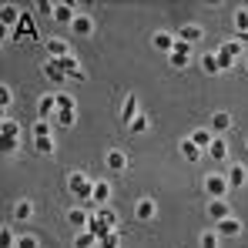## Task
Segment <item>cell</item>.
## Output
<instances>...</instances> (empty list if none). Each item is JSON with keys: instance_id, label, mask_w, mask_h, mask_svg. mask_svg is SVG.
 <instances>
[{"instance_id": "obj_4", "label": "cell", "mask_w": 248, "mask_h": 248, "mask_svg": "<svg viewBox=\"0 0 248 248\" xmlns=\"http://www.w3.org/2000/svg\"><path fill=\"white\" fill-rule=\"evenodd\" d=\"M44 50H47V57H50V61H64L67 54H74V50H71V44L64 41V37H47V41H44Z\"/></svg>"}, {"instance_id": "obj_39", "label": "cell", "mask_w": 248, "mask_h": 248, "mask_svg": "<svg viewBox=\"0 0 248 248\" xmlns=\"http://www.w3.org/2000/svg\"><path fill=\"white\" fill-rule=\"evenodd\" d=\"M97 248H121V232H108V235L97 242Z\"/></svg>"}, {"instance_id": "obj_5", "label": "cell", "mask_w": 248, "mask_h": 248, "mask_svg": "<svg viewBox=\"0 0 248 248\" xmlns=\"http://www.w3.org/2000/svg\"><path fill=\"white\" fill-rule=\"evenodd\" d=\"M228 188H232V185H228L225 174H208L205 178V191L211 198H228Z\"/></svg>"}, {"instance_id": "obj_27", "label": "cell", "mask_w": 248, "mask_h": 248, "mask_svg": "<svg viewBox=\"0 0 248 248\" xmlns=\"http://www.w3.org/2000/svg\"><path fill=\"white\" fill-rule=\"evenodd\" d=\"M31 218H34V202L20 198V202L14 205V221H31Z\"/></svg>"}, {"instance_id": "obj_8", "label": "cell", "mask_w": 248, "mask_h": 248, "mask_svg": "<svg viewBox=\"0 0 248 248\" xmlns=\"http://www.w3.org/2000/svg\"><path fill=\"white\" fill-rule=\"evenodd\" d=\"M208 218L218 225V221H225V218H232V205H228V198H211L208 202Z\"/></svg>"}, {"instance_id": "obj_26", "label": "cell", "mask_w": 248, "mask_h": 248, "mask_svg": "<svg viewBox=\"0 0 248 248\" xmlns=\"http://www.w3.org/2000/svg\"><path fill=\"white\" fill-rule=\"evenodd\" d=\"M44 74H47V81H54V84H61V81H67V74H64V67L57 64V61H44Z\"/></svg>"}, {"instance_id": "obj_47", "label": "cell", "mask_w": 248, "mask_h": 248, "mask_svg": "<svg viewBox=\"0 0 248 248\" xmlns=\"http://www.w3.org/2000/svg\"><path fill=\"white\" fill-rule=\"evenodd\" d=\"M245 144H248V141H245Z\"/></svg>"}, {"instance_id": "obj_32", "label": "cell", "mask_w": 248, "mask_h": 248, "mask_svg": "<svg viewBox=\"0 0 248 248\" xmlns=\"http://www.w3.org/2000/svg\"><path fill=\"white\" fill-rule=\"evenodd\" d=\"M232 24H235V31H238V34H248V7H238V10H235Z\"/></svg>"}, {"instance_id": "obj_36", "label": "cell", "mask_w": 248, "mask_h": 248, "mask_svg": "<svg viewBox=\"0 0 248 248\" xmlns=\"http://www.w3.org/2000/svg\"><path fill=\"white\" fill-rule=\"evenodd\" d=\"M57 64L64 67V74H67V78H74V74L81 71V64H78V57H74V54H67V57H64V61H57Z\"/></svg>"}, {"instance_id": "obj_34", "label": "cell", "mask_w": 248, "mask_h": 248, "mask_svg": "<svg viewBox=\"0 0 248 248\" xmlns=\"http://www.w3.org/2000/svg\"><path fill=\"white\" fill-rule=\"evenodd\" d=\"M198 245L202 248H221V235H218V232H202Z\"/></svg>"}, {"instance_id": "obj_2", "label": "cell", "mask_w": 248, "mask_h": 248, "mask_svg": "<svg viewBox=\"0 0 248 248\" xmlns=\"http://www.w3.org/2000/svg\"><path fill=\"white\" fill-rule=\"evenodd\" d=\"M17 141H20V124L3 118V124H0V148H3V155L17 151Z\"/></svg>"}, {"instance_id": "obj_43", "label": "cell", "mask_w": 248, "mask_h": 248, "mask_svg": "<svg viewBox=\"0 0 248 248\" xmlns=\"http://www.w3.org/2000/svg\"><path fill=\"white\" fill-rule=\"evenodd\" d=\"M34 138H50V121H41V118H37V124H34Z\"/></svg>"}, {"instance_id": "obj_6", "label": "cell", "mask_w": 248, "mask_h": 248, "mask_svg": "<svg viewBox=\"0 0 248 248\" xmlns=\"http://www.w3.org/2000/svg\"><path fill=\"white\" fill-rule=\"evenodd\" d=\"M168 64H171L174 71H185V67L191 64V47H188V44H181V41H178V47H174V50L168 54Z\"/></svg>"}, {"instance_id": "obj_16", "label": "cell", "mask_w": 248, "mask_h": 248, "mask_svg": "<svg viewBox=\"0 0 248 248\" xmlns=\"http://www.w3.org/2000/svg\"><path fill=\"white\" fill-rule=\"evenodd\" d=\"M242 228H245V225H242V221H238V218L232 215V218L218 221V228H215V232H218L221 238H238V235H242Z\"/></svg>"}, {"instance_id": "obj_3", "label": "cell", "mask_w": 248, "mask_h": 248, "mask_svg": "<svg viewBox=\"0 0 248 248\" xmlns=\"http://www.w3.org/2000/svg\"><path fill=\"white\" fill-rule=\"evenodd\" d=\"M238 54H242V44H238V41H225L221 47H218V50H215V57H218V67H221V74L235 67V57H238Z\"/></svg>"}, {"instance_id": "obj_7", "label": "cell", "mask_w": 248, "mask_h": 248, "mask_svg": "<svg viewBox=\"0 0 248 248\" xmlns=\"http://www.w3.org/2000/svg\"><path fill=\"white\" fill-rule=\"evenodd\" d=\"M178 41L188 44V47H195V44L205 41V31H202L198 24H181V27H178Z\"/></svg>"}, {"instance_id": "obj_12", "label": "cell", "mask_w": 248, "mask_h": 248, "mask_svg": "<svg viewBox=\"0 0 248 248\" xmlns=\"http://www.w3.org/2000/svg\"><path fill=\"white\" fill-rule=\"evenodd\" d=\"M20 37H34V41H41V31H37V24H34L27 14H24V17H20V24L14 27V41H20Z\"/></svg>"}, {"instance_id": "obj_10", "label": "cell", "mask_w": 248, "mask_h": 248, "mask_svg": "<svg viewBox=\"0 0 248 248\" xmlns=\"http://www.w3.org/2000/svg\"><path fill=\"white\" fill-rule=\"evenodd\" d=\"M225 178H228V185H232V188H245V185H248V168L238 165V161H232L228 171H225Z\"/></svg>"}, {"instance_id": "obj_20", "label": "cell", "mask_w": 248, "mask_h": 248, "mask_svg": "<svg viewBox=\"0 0 248 248\" xmlns=\"http://www.w3.org/2000/svg\"><path fill=\"white\" fill-rule=\"evenodd\" d=\"M87 232H91V235H94V238L101 242V238H104L108 232H114V228H111V225H108V221H104V218H101L97 211H91V221H87Z\"/></svg>"}, {"instance_id": "obj_14", "label": "cell", "mask_w": 248, "mask_h": 248, "mask_svg": "<svg viewBox=\"0 0 248 248\" xmlns=\"http://www.w3.org/2000/svg\"><path fill=\"white\" fill-rule=\"evenodd\" d=\"M205 155H208V158H211V161H221V165H232V161H228V158H232V155H228V141H225L221 134L215 138V144L208 148Z\"/></svg>"}, {"instance_id": "obj_42", "label": "cell", "mask_w": 248, "mask_h": 248, "mask_svg": "<svg viewBox=\"0 0 248 248\" xmlns=\"http://www.w3.org/2000/svg\"><path fill=\"white\" fill-rule=\"evenodd\" d=\"M14 104V91H10V84H0V108H10Z\"/></svg>"}, {"instance_id": "obj_24", "label": "cell", "mask_w": 248, "mask_h": 248, "mask_svg": "<svg viewBox=\"0 0 248 248\" xmlns=\"http://www.w3.org/2000/svg\"><path fill=\"white\" fill-rule=\"evenodd\" d=\"M87 221H91V211H84V208H67V225H74L78 232H87Z\"/></svg>"}, {"instance_id": "obj_37", "label": "cell", "mask_w": 248, "mask_h": 248, "mask_svg": "<svg viewBox=\"0 0 248 248\" xmlns=\"http://www.w3.org/2000/svg\"><path fill=\"white\" fill-rule=\"evenodd\" d=\"M0 248H17V235L10 232V225L0 228Z\"/></svg>"}, {"instance_id": "obj_19", "label": "cell", "mask_w": 248, "mask_h": 248, "mask_svg": "<svg viewBox=\"0 0 248 248\" xmlns=\"http://www.w3.org/2000/svg\"><path fill=\"white\" fill-rule=\"evenodd\" d=\"M20 17H24V14H20L14 3H3V7H0V24H3V31L17 27V24H20Z\"/></svg>"}, {"instance_id": "obj_31", "label": "cell", "mask_w": 248, "mask_h": 248, "mask_svg": "<svg viewBox=\"0 0 248 248\" xmlns=\"http://www.w3.org/2000/svg\"><path fill=\"white\" fill-rule=\"evenodd\" d=\"M202 71H208V74H221V67H218V57H215V50H205V54H202Z\"/></svg>"}, {"instance_id": "obj_9", "label": "cell", "mask_w": 248, "mask_h": 248, "mask_svg": "<svg viewBox=\"0 0 248 248\" xmlns=\"http://www.w3.org/2000/svg\"><path fill=\"white\" fill-rule=\"evenodd\" d=\"M111 195H114V188H111L108 181H94V195H91V205H94V211H97V208H108Z\"/></svg>"}, {"instance_id": "obj_22", "label": "cell", "mask_w": 248, "mask_h": 248, "mask_svg": "<svg viewBox=\"0 0 248 248\" xmlns=\"http://www.w3.org/2000/svg\"><path fill=\"white\" fill-rule=\"evenodd\" d=\"M178 151H181V158H185V161H202V158H205V151H202L191 138H185V141L178 144Z\"/></svg>"}, {"instance_id": "obj_11", "label": "cell", "mask_w": 248, "mask_h": 248, "mask_svg": "<svg viewBox=\"0 0 248 248\" xmlns=\"http://www.w3.org/2000/svg\"><path fill=\"white\" fill-rule=\"evenodd\" d=\"M54 20H57V24H67V27H71V24L78 20V7H74L71 0H67V3H54Z\"/></svg>"}, {"instance_id": "obj_18", "label": "cell", "mask_w": 248, "mask_h": 248, "mask_svg": "<svg viewBox=\"0 0 248 248\" xmlns=\"http://www.w3.org/2000/svg\"><path fill=\"white\" fill-rule=\"evenodd\" d=\"M57 114V94H41V101H37V118L47 121V118H54Z\"/></svg>"}, {"instance_id": "obj_30", "label": "cell", "mask_w": 248, "mask_h": 248, "mask_svg": "<svg viewBox=\"0 0 248 248\" xmlns=\"http://www.w3.org/2000/svg\"><path fill=\"white\" fill-rule=\"evenodd\" d=\"M54 124H57V127H74V124H78V108H74V111H57V114H54Z\"/></svg>"}, {"instance_id": "obj_29", "label": "cell", "mask_w": 248, "mask_h": 248, "mask_svg": "<svg viewBox=\"0 0 248 248\" xmlns=\"http://www.w3.org/2000/svg\"><path fill=\"white\" fill-rule=\"evenodd\" d=\"M34 151L44 155V158H50V155L57 151V141H54V138H34Z\"/></svg>"}, {"instance_id": "obj_41", "label": "cell", "mask_w": 248, "mask_h": 248, "mask_svg": "<svg viewBox=\"0 0 248 248\" xmlns=\"http://www.w3.org/2000/svg\"><path fill=\"white\" fill-rule=\"evenodd\" d=\"M17 248H41L37 235H17Z\"/></svg>"}, {"instance_id": "obj_13", "label": "cell", "mask_w": 248, "mask_h": 248, "mask_svg": "<svg viewBox=\"0 0 248 248\" xmlns=\"http://www.w3.org/2000/svg\"><path fill=\"white\" fill-rule=\"evenodd\" d=\"M158 215V202L155 198H138V205H134V218L138 221H151Z\"/></svg>"}, {"instance_id": "obj_28", "label": "cell", "mask_w": 248, "mask_h": 248, "mask_svg": "<svg viewBox=\"0 0 248 248\" xmlns=\"http://www.w3.org/2000/svg\"><path fill=\"white\" fill-rule=\"evenodd\" d=\"M71 31H74L78 37H91V34H94V20H91V17H81V14H78V20L71 24Z\"/></svg>"}, {"instance_id": "obj_15", "label": "cell", "mask_w": 248, "mask_h": 248, "mask_svg": "<svg viewBox=\"0 0 248 248\" xmlns=\"http://www.w3.org/2000/svg\"><path fill=\"white\" fill-rule=\"evenodd\" d=\"M104 165H108V171H114V174H121L124 168H127V155H124L121 148H111V151L104 155Z\"/></svg>"}, {"instance_id": "obj_44", "label": "cell", "mask_w": 248, "mask_h": 248, "mask_svg": "<svg viewBox=\"0 0 248 248\" xmlns=\"http://www.w3.org/2000/svg\"><path fill=\"white\" fill-rule=\"evenodd\" d=\"M37 10H41V14H50V17H54V3H47V0H37Z\"/></svg>"}, {"instance_id": "obj_33", "label": "cell", "mask_w": 248, "mask_h": 248, "mask_svg": "<svg viewBox=\"0 0 248 248\" xmlns=\"http://www.w3.org/2000/svg\"><path fill=\"white\" fill-rule=\"evenodd\" d=\"M148 127H151V118H148V114L141 111V114H138V118L131 121V127H127V131H131V134H144Z\"/></svg>"}, {"instance_id": "obj_17", "label": "cell", "mask_w": 248, "mask_h": 248, "mask_svg": "<svg viewBox=\"0 0 248 248\" xmlns=\"http://www.w3.org/2000/svg\"><path fill=\"white\" fill-rule=\"evenodd\" d=\"M151 47H155V50H165V54H171V50L178 47V34H168V31H158V34L151 37Z\"/></svg>"}, {"instance_id": "obj_35", "label": "cell", "mask_w": 248, "mask_h": 248, "mask_svg": "<svg viewBox=\"0 0 248 248\" xmlns=\"http://www.w3.org/2000/svg\"><path fill=\"white\" fill-rule=\"evenodd\" d=\"M74 248H97V238L91 232H78L74 235Z\"/></svg>"}, {"instance_id": "obj_38", "label": "cell", "mask_w": 248, "mask_h": 248, "mask_svg": "<svg viewBox=\"0 0 248 248\" xmlns=\"http://www.w3.org/2000/svg\"><path fill=\"white\" fill-rule=\"evenodd\" d=\"M97 215H101V218H104V221H108L114 232L121 228V218H118V211H111V208H97Z\"/></svg>"}, {"instance_id": "obj_25", "label": "cell", "mask_w": 248, "mask_h": 248, "mask_svg": "<svg viewBox=\"0 0 248 248\" xmlns=\"http://www.w3.org/2000/svg\"><path fill=\"white\" fill-rule=\"evenodd\" d=\"M138 114H141V111H138V94H127V97H124V108H121V124L131 127V121H134Z\"/></svg>"}, {"instance_id": "obj_21", "label": "cell", "mask_w": 248, "mask_h": 248, "mask_svg": "<svg viewBox=\"0 0 248 248\" xmlns=\"http://www.w3.org/2000/svg\"><path fill=\"white\" fill-rule=\"evenodd\" d=\"M232 124H235V118H232L228 111H215V114H211V131H215V134H228Z\"/></svg>"}, {"instance_id": "obj_45", "label": "cell", "mask_w": 248, "mask_h": 248, "mask_svg": "<svg viewBox=\"0 0 248 248\" xmlns=\"http://www.w3.org/2000/svg\"><path fill=\"white\" fill-rule=\"evenodd\" d=\"M238 44H248V34H238Z\"/></svg>"}, {"instance_id": "obj_1", "label": "cell", "mask_w": 248, "mask_h": 248, "mask_svg": "<svg viewBox=\"0 0 248 248\" xmlns=\"http://www.w3.org/2000/svg\"><path fill=\"white\" fill-rule=\"evenodd\" d=\"M64 185H67V191H71L74 198H81V202H91V195H94V181H91L84 171H67Z\"/></svg>"}, {"instance_id": "obj_23", "label": "cell", "mask_w": 248, "mask_h": 248, "mask_svg": "<svg viewBox=\"0 0 248 248\" xmlns=\"http://www.w3.org/2000/svg\"><path fill=\"white\" fill-rule=\"evenodd\" d=\"M188 138H191V141H195V144H198V148H202V151H208V148H211V144H215V138H218V134H215V131H211V127H198V131H191V134H188Z\"/></svg>"}, {"instance_id": "obj_40", "label": "cell", "mask_w": 248, "mask_h": 248, "mask_svg": "<svg viewBox=\"0 0 248 248\" xmlns=\"http://www.w3.org/2000/svg\"><path fill=\"white\" fill-rule=\"evenodd\" d=\"M74 108H78V101L71 94H57V111H74Z\"/></svg>"}, {"instance_id": "obj_46", "label": "cell", "mask_w": 248, "mask_h": 248, "mask_svg": "<svg viewBox=\"0 0 248 248\" xmlns=\"http://www.w3.org/2000/svg\"><path fill=\"white\" fill-rule=\"evenodd\" d=\"M245 67H248V57H245Z\"/></svg>"}]
</instances>
